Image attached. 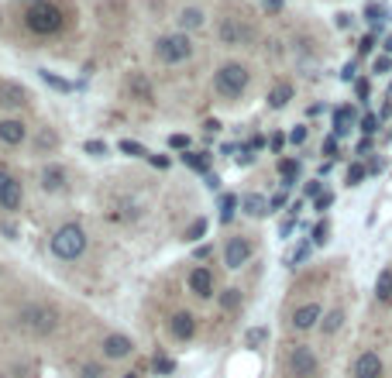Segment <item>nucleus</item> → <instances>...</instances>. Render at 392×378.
Listing matches in <instances>:
<instances>
[{"instance_id": "19", "label": "nucleus", "mask_w": 392, "mask_h": 378, "mask_svg": "<svg viewBox=\"0 0 392 378\" xmlns=\"http://www.w3.org/2000/svg\"><path fill=\"white\" fill-rule=\"evenodd\" d=\"M241 210H244L248 216H255V220H262V216L272 214L269 200H265V196H258V193H244V196H241Z\"/></svg>"}, {"instance_id": "8", "label": "nucleus", "mask_w": 392, "mask_h": 378, "mask_svg": "<svg viewBox=\"0 0 392 378\" xmlns=\"http://www.w3.org/2000/svg\"><path fill=\"white\" fill-rule=\"evenodd\" d=\"M386 375V361L379 351H361L354 358V368H351V378H382Z\"/></svg>"}, {"instance_id": "10", "label": "nucleus", "mask_w": 392, "mask_h": 378, "mask_svg": "<svg viewBox=\"0 0 392 378\" xmlns=\"http://www.w3.org/2000/svg\"><path fill=\"white\" fill-rule=\"evenodd\" d=\"M248 258H251V241L248 237H230L224 248V265L230 271H237L241 265H248Z\"/></svg>"}, {"instance_id": "55", "label": "nucleus", "mask_w": 392, "mask_h": 378, "mask_svg": "<svg viewBox=\"0 0 392 378\" xmlns=\"http://www.w3.org/2000/svg\"><path fill=\"white\" fill-rule=\"evenodd\" d=\"M351 24V14H337V28H347Z\"/></svg>"}, {"instance_id": "26", "label": "nucleus", "mask_w": 392, "mask_h": 378, "mask_svg": "<svg viewBox=\"0 0 392 378\" xmlns=\"http://www.w3.org/2000/svg\"><path fill=\"white\" fill-rule=\"evenodd\" d=\"M182 162L189 165V168H196V172H207V168H210V155H207V152H186Z\"/></svg>"}, {"instance_id": "41", "label": "nucleus", "mask_w": 392, "mask_h": 378, "mask_svg": "<svg viewBox=\"0 0 392 378\" xmlns=\"http://www.w3.org/2000/svg\"><path fill=\"white\" fill-rule=\"evenodd\" d=\"M289 141H292V145H303V141H306V127H303V124H296V127L289 131Z\"/></svg>"}, {"instance_id": "31", "label": "nucleus", "mask_w": 392, "mask_h": 378, "mask_svg": "<svg viewBox=\"0 0 392 378\" xmlns=\"http://www.w3.org/2000/svg\"><path fill=\"white\" fill-rule=\"evenodd\" d=\"M365 175H368V168H365L361 162H354L351 168H347V186H361V179H365Z\"/></svg>"}, {"instance_id": "43", "label": "nucleus", "mask_w": 392, "mask_h": 378, "mask_svg": "<svg viewBox=\"0 0 392 378\" xmlns=\"http://www.w3.org/2000/svg\"><path fill=\"white\" fill-rule=\"evenodd\" d=\"M58 138L52 134V131H42V138H38V148H56Z\"/></svg>"}, {"instance_id": "56", "label": "nucleus", "mask_w": 392, "mask_h": 378, "mask_svg": "<svg viewBox=\"0 0 392 378\" xmlns=\"http://www.w3.org/2000/svg\"><path fill=\"white\" fill-rule=\"evenodd\" d=\"M148 159H152V165H159V168H166L168 165V159H162V155H148Z\"/></svg>"}, {"instance_id": "27", "label": "nucleus", "mask_w": 392, "mask_h": 378, "mask_svg": "<svg viewBox=\"0 0 392 378\" xmlns=\"http://www.w3.org/2000/svg\"><path fill=\"white\" fill-rule=\"evenodd\" d=\"M38 76H42V79H45V83L52 86V90H58V93H69V90H72V83H65V79H58L56 72H49V69H38Z\"/></svg>"}, {"instance_id": "14", "label": "nucleus", "mask_w": 392, "mask_h": 378, "mask_svg": "<svg viewBox=\"0 0 392 378\" xmlns=\"http://www.w3.org/2000/svg\"><path fill=\"white\" fill-rule=\"evenodd\" d=\"M168 330H172V337H175V340H189V337L196 333V317H193L189 310H179V313H172Z\"/></svg>"}, {"instance_id": "7", "label": "nucleus", "mask_w": 392, "mask_h": 378, "mask_svg": "<svg viewBox=\"0 0 392 378\" xmlns=\"http://www.w3.org/2000/svg\"><path fill=\"white\" fill-rule=\"evenodd\" d=\"M217 38H221V45H248L251 38H255V28L244 21V17H224L221 24H217Z\"/></svg>"}, {"instance_id": "24", "label": "nucleus", "mask_w": 392, "mask_h": 378, "mask_svg": "<svg viewBox=\"0 0 392 378\" xmlns=\"http://www.w3.org/2000/svg\"><path fill=\"white\" fill-rule=\"evenodd\" d=\"M279 172H282V189H289V186L296 182V175H299V162H296V159H282Z\"/></svg>"}, {"instance_id": "46", "label": "nucleus", "mask_w": 392, "mask_h": 378, "mask_svg": "<svg viewBox=\"0 0 392 378\" xmlns=\"http://www.w3.org/2000/svg\"><path fill=\"white\" fill-rule=\"evenodd\" d=\"M354 90H358V100H368V93H372L368 79H358V83H354Z\"/></svg>"}, {"instance_id": "22", "label": "nucleus", "mask_w": 392, "mask_h": 378, "mask_svg": "<svg viewBox=\"0 0 392 378\" xmlns=\"http://www.w3.org/2000/svg\"><path fill=\"white\" fill-rule=\"evenodd\" d=\"M351 124H354V107H347V104L337 107L334 110V134L337 138H344V134L351 131Z\"/></svg>"}, {"instance_id": "3", "label": "nucleus", "mask_w": 392, "mask_h": 378, "mask_svg": "<svg viewBox=\"0 0 392 378\" xmlns=\"http://www.w3.org/2000/svg\"><path fill=\"white\" fill-rule=\"evenodd\" d=\"M248 79H251L248 65H241V62H224V65L214 72V90H217L224 100H237V97L248 90Z\"/></svg>"}, {"instance_id": "39", "label": "nucleus", "mask_w": 392, "mask_h": 378, "mask_svg": "<svg viewBox=\"0 0 392 378\" xmlns=\"http://www.w3.org/2000/svg\"><path fill=\"white\" fill-rule=\"evenodd\" d=\"M306 255H310V244H299V248L289 255V265H299V262H306Z\"/></svg>"}, {"instance_id": "12", "label": "nucleus", "mask_w": 392, "mask_h": 378, "mask_svg": "<svg viewBox=\"0 0 392 378\" xmlns=\"http://www.w3.org/2000/svg\"><path fill=\"white\" fill-rule=\"evenodd\" d=\"M320 320H324V306L320 303H303V306H296L289 324L296 330H313V326H320Z\"/></svg>"}, {"instance_id": "44", "label": "nucleus", "mask_w": 392, "mask_h": 378, "mask_svg": "<svg viewBox=\"0 0 392 378\" xmlns=\"http://www.w3.org/2000/svg\"><path fill=\"white\" fill-rule=\"evenodd\" d=\"M234 162H237V165H251V162H255V155H251V148H237V155H234Z\"/></svg>"}, {"instance_id": "6", "label": "nucleus", "mask_w": 392, "mask_h": 378, "mask_svg": "<svg viewBox=\"0 0 392 378\" xmlns=\"http://www.w3.org/2000/svg\"><path fill=\"white\" fill-rule=\"evenodd\" d=\"M285 365H289V375L292 378H317V372H320V361H317V354H313L310 344H292Z\"/></svg>"}, {"instance_id": "2", "label": "nucleus", "mask_w": 392, "mask_h": 378, "mask_svg": "<svg viewBox=\"0 0 392 378\" xmlns=\"http://www.w3.org/2000/svg\"><path fill=\"white\" fill-rule=\"evenodd\" d=\"M86 251V230L79 223H62L52 234V255L62 262H76Z\"/></svg>"}, {"instance_id": "40", "label": "nucleus", "mask_w": 392, "mask_h": 378, "mask_svg": "<svg viewBox=\"0 0 392 378\" xmlns=\"http://www.w3.org/2000/svg\"><path fill=\"white\" fill-rule=\"evenodd\" d=\"M392 69V58L389 55H382V58H375V65H372V72H379V76H386Z\"/></svg>"}, {"instance_id": "51", "label": "nucleus", "mask_w": 392, "mask_h": 378, "mask_svg": "<svg viewBox=\"0 0 392 378\" xmlns=\"http://www.w3.org/2000/svg\"><path fill=\"white\" fill-rule=\"evenodd\" d=\"M269 207H272V210H279V207H285V193H276V196L269 200Z\"/></svg>"}, {"instance_id": "50", "label": "nucleus", "mask_w": 392, "mask_h": 378, "mask_svg": "<svg viewBox=\"0 0 392 378\" xmlns=\"http://www.w3.org/2000/svg\"><path fill=\"white\" fill-rule=\"evenodd\" d=\"M372 45H375V38L368 35V38H361V45H358V52H361V55H368V52H372Z\"/></svg>"}, {"instance_id": "36", "label": "nucleus", "mask_w": 392, "mask_h": 378, "mask_svg": "<svg viewBox=\"0 0 392 378\" xmlns=\"http://www.w3.org/2000/svg\"><path fill=\"white\" fill-rule=\"evenodd\" d=\"M327 234H331V223L320 220V223L313 227V244H327Z\"/></svg>"}, {"instance_id": "32", "label": "nucleus", "mask_w": 392, "mask_h": 378, "mask_svg": "<svg viewBox=\"0 0 392 378\" xmlns=\"http://www.w3.org/2000/svg\"><path fill=\"white\" fill-rule=\"evenodd\" d=\"M358 127H361V131H365V138H372V134H375V131H379V113H365V117H361V124H358Z\"/></svg>"}, {"instance_id": "5", "label": "nucleus", "mask_w": 392, "mask_h": 378, "mask_svg": "<svg viewBox=\"0 0 392 378\" xmlns=\"http://www.w3.org/2000/svg\"><path fill=\"white\" fill-rule=\"evenodd\" d=\"M189 55H193V38H189L186 31L162 35V38L155 42V58H159L162 65H179V62H186Z\"/></svg>"}, {"instance_id": "11", "label": "nucleus", "mask_w": 392, "mask_h": 378, "mask_svg": "<svg viewBox=\"0 0 392 378\" xmlns=\"http://www.w3.org/2000/svg\"><path fill=\"white\" fill-rule=\"evenodd\" d=\"M100 347H104V358H111V361H124V358L134 354V340L124 337V333H107Z\"/></svg>"}, {"instance_id": "16", "label": "nucleus", "mask_w": 392, "mask_h": 378, "mask_svg": "<svg viewBox=\"0 0 392 378\" xmlns=\"http://www.w3.org/2000/svg\"><path fill=\"white\" fill-rule=\"evenodd\" d=\"M127 90H131V97H134V100H141V104H155V90H152V83H148V76H145V72H131V76H127Z\"/></svg>"}, {"instance_id": "45", "label": "nucleus", "mask_w": 392, "mask_h": 378, "mask_svg": "<svg viewBox=\"0 0 392 378\" xmlns=\"http://www.w3.org/2000/svg\"><path fill=\"white\" fill-rule=\"evenodd\" d=\"M168 145H172V148H179V152H186V148H189V138H186V134H172V138H168Z\"/></svg>"}, {"instance_id": "35", "label": "nucleus", "mask_w": 392, "mask_h": 378, "mask_svg": "<svg viewBox=\"0 0 392 378\" xmlns=\"http://www.w3.org/2000/svg\"><path fill=\"white\" fill-rule=\"evenodd\" d=\"M155 372H159V375H172V372H175V361L166 358V354H155Z\"/></svg>"}, {"instance_id": "52", "label": "nucleus", "mask_w": 392, "mask_h": 378, "mask_svg": "<svg viewBox=\"0 0 392 378\" xmlns=\"http://www.w3.org/2000/svg\"><path fill=\"white\" fill-rule=\"evenodd\" d=\"M368 152H372V138H361L358 141V155H368Z\"/></svg>"}, {"instance_id": "33", "label": "nucleus", "mask_w": 392, "mask_h": 378, "mask_svg": "<svg viewBox=\"0 0 392 378\" xmlns=\"http://www.w3.org/2000/svg\"><path fill=\"white\" fill-rule=\"evenodd\" d=\"M203 234H207V220L200 216V220H193V223H189V230H186V241H200Z\"/></svg>"}, {"instance_id": "9", "label": "nucleus", "mask_w": 392, "mask_h": 378, "mask_svg": "<svg viewBox=\"0 0 392 378\" xmlns=\"http://www.w3.org/2000/svg\"><path fill=\"white\" fill-rule=\"evenodd\" d=\"M21 200H24L21 182H17L10 172H3V168H0V207H3V210H17V207H21Z\"/></svg>"}, {"instance_id": "57", "label": "nucleus", "mask_w": 392, "mask_h": 378, "mask_svg": "<svg viewBox=\"0 0 392 378\" xmlns=\"http://www.w3.org/2000/svg\"><path fill=\"white\" fill-rule=\"evenodd\" d=\"M386 52L392 55V35H389V38H386Z\"/></svg>"}, {"instance_id": "28", "label": "nucleus", "mask_w": 392, "mask_h": 378, "mask_svg": "<svg viewBox=\"0 0 392 378\" xmlns=\"http://www.w3.org/2000/svg\"><path fill=\"white\" fill-rule=\"evenodd\" d=\"M234 210H237V196H221V223H230L234 220Z\"/></svg>"}, {"instance_id": "21", "label": "nucleus", "mask_w": 392, "mask_h": 378, "mask_svg": "<svg viewBox=\"0 0 392 378\" xmlns=\"http://www.w3.org/2000/svg\"><path fill=\"white\" fill-rule=\"evenodd\" d=\"M203 21H207V17H203V10H200V7H182V10H179V28H182V31L203 28Z\"/></svg>"}, {"instance_id": "18", "label": "nucleus", "mask_w": 392, "mask_h": 378, "mask_svg": "<svg viewBox=\"0 0 392 378\" xmlns=\"http://www.w3.org/2000/svg\"><path fill=\"white\" fill-rule=\"evenodd\" d=\"M38 182H42V189H45V193H58V189H65V168H62V165H45V168H42V175H38Z\"/></svg>"}, {"instance_id": "60", "label": "nucleus", "mask_w": 392, "mask_h": 378, "mask_svg": "<svg viewBox=\"0 0 392 378\" xmlns=\"http://www.w3.org/2000/svg\"><path fill=\"white\" fill-rule=\"evenodd\" d=\"M0 378H7V375H0Z\"/></svg>"}, {"instance_id": "47", "label": "nucleus", "mask_w": 392, "mask_h": 378, "mask_svg": "<svg viewBox=\"0 0 392 378\" xmlns=\"http://www.w3.org/2000/svg\"><path fill=\"white\" fill-rule=\"evenodd\" d=\"M324 155H331V159L337 155V134H331V138L324 141Z\"/></svg>"}, {"instance_id": "58", "label": "nucleus", "mask_w": 392, "mask_h": 378, "mask_svg": "<svg viewBox=\"0 0 392 378\" xmlns=\"http://www.w3.org/2000/svg\"><path fill=\"white\" fill-rule=\"evenodd\" d=\"M124 378H138V375H124Z\"/></svg>"}, {"instance_id": "54", "label": "nucleus", "mask_w": 392, "mask_h": 378, "mask_svg": "<svg viewBox=\"0 0 392 378\" xmlns=\"http://www.w3.org/2000/svg\"><path fill=\"white\" fill-rule=\"evenodd\" d=\"M282 145H285V138H282V134H272V152H282Z\"/></svg>"}, {"instance_id": "13", "label": "nucleus", "mask_w": 392, "mask_h": 378, "mask_svg": "<svg viewBox=\"0 0 392 378\" xmlns=\"http://www.w3.org/2000/svg\"><path fill=\"white\" fill-rule=\"evenodd\" d=\"M28 100H31V93H28L21 83L0 79V107H24Z\"/></svg>"}, {"instance_id": "48", "label": "nucleus", "mask_w": 392, "mask_h": 378, "mask_svg": "<svg viewBox=\"0 0 392 378\" xmlns=\"http://www.w3.org/2000/svg\"><path fill=\"white\" fill-rule=\"evenodd\" d=\"M320 193H324V189H320V179H313V182H306V196H313V200H317Z\"/></svg>"}, {"instance_id": "30", "label": "nucleus", "mask_w": 392, "mask_h": 378, "mask_svg": "<svg viewBox=\"0 0 392 378\" xmlns=\"http://www.w3.org/2000/svg\"><path fill=\"white\" fill-rule=\"evenodd\" d=\"M221 306L224 310H237L241 306V289H224L221 292Z\"/></svg>"}, {"instance_id": "23", "label": "nucleus", "mask_w": 392, "mask_h": 378, "mask_svg": "<svg viewBox=\"0 0 392 378\" xmlns=\"http://www.w3.org/2000/svg\"><path fill=\"white\" fill-rule=\"evenodd\" d=\"M375 299L379 303H392V269H382L375 278Z\"/></svg>"}, {"instance_id": "42", "label": "nucleus", "mask_w": 392, "mask_h": 378, "mask_svg": "<svg viewBox=\"0 0 392 378\" xmlns=\"http://www.w3.org/2000/svg\"><path fill=\"white\" fill-rule=\"evenodd\" d=\"M331 203H334V193H320V196H317V200H313V207H317V210H320V214H324V210H327V207H331Z\"/></svg>"}, {"instance_id": "53", "label": "nucleus", "mask_w": 392, "mask_h": 378, "mask_svg": "<svg viewBox=\"0 0 392 378\" xmlns=\"http://www.w3.org/2000/svg\"><path fill=\"white\" fill-rule=\"evenodd\" d=\"M340 79H347V83L354 79V62H347V65H344V72H340Z\"/></svg>"}, {"instance_id": "20", "label": "nucleus", "mask_w": 392, "mask_h": 378, "mask_svg": "<svg viewBox=\"0 0 392 378\" xmlns=\"http://www.w3.org/2000/svg\"><path fill=\"white\" fill-rule=\"evenodd\" d=\"M296 97V86L292 83H276L272 90H269V107L272 110H282V107H289V100Z\"/></svg>"}, {"instance_id": "1", "label": "nucleus", "mask_w": 392, "mask_h": 378, "mask_svg": "<svg viewBox=\"0 0 392 378\" xmlns=\"http://www.w3.org/2000/svg\"><path fill=\"white\" fill-rule=\"evenodd\" d=\"M17 326L35 333V337H45V333H56L58 326V310L49 303H28L21 313H17Z\"/></svg>"}, {"instance_id": "17", "label": "nucleus", "mask_w": 392, "mask_h": 378, "mask_svg": "<svg viewBox=\"0 0 392 378\" xmlns=\"http://www.w3.org/2000/svg\"><path fill=\"white\" fill-rule=\"evenodd\" d=\"M189 289L200 296V299H207V296H214V271L207 269V265H200V269L189 271Z\"/></svg>"}, {"instance_id": "59", "label": "nucleus", "mask_w": 392, "mask_h": 378, "mask_svg": "<svg viewBox=\"0 0 392 378\" xmlns=\"http://www.w3.org/2000/svg\"><path fill=\"white\" fill-rule=\"evenodd\" d=\"M389 97H392V86H389Z\"/></svg>"}, {"instance_id": "34", "label": "nucleus", "mask_w": 392, "mask_h": 378, "mask_svg": "<svg viewBox=\"0 0 392 378\" xmlns=\"http://www.w3.org/2000/svg\"><path fill=\"white\" fill-rule=\"evenodd\" d=\"M83 152H86V155H93V159H104V155H107V141H86V145H83Z\"/></svg>"}, {"instance_id": "4", "label": "nucleus", "mask_w": 392, "mask_h": 378, "mask_svg": "<svg viewBox=\"0 0 392 378\" xmlns=\"http://www.w3.org/2000/svg\"><path fill=\"white\" fill-rule=\"evenodd\" d=\"M62 21H65L62 7H58V3H49V0L31 3L28 14H24V24H28V31H35V35H56L58 28H62Z\"/></svg>"}, {"instance_id": "38", "label": "nucleus", "mask_w": 392, "mask_h": 378, "mask_svg": "<svg viewBox=\"0 0 392 378\" xmlns=\"http://www.w3.org/2000/svg\"><path fill=\"white\" fill-rule=\"evenodd\" d=\"M120 152H124V155H148L138 141H120Z\"/></svg>"}, {"instance_id": "29", "label": "nucleus", "mask_w": 392, "mask_h": 378, "mask_svg": "<svg viewBox=\"0 0 392 378\" xmlns=\"http://www.w3.org/2000/svg\"><path fill=\"white\" fill-rule=\"evenodd\" d=\"M107 372H104V365H97V361H83L79 365V372H76V378H104Z\"/></svg>"}, {"instance_id": "37", "label": "nucleus", "mask_w": 392, "mask_h": 378, "mask_svg": "<svg viewBox=\"0 0 392 378\" xmlns=\"http://www.w3.org/2000/svg\"><path fill=\"white\" fill-rule=\"evenodd\" d=\"M265 337H269V330H265V326H255V330H248V337H244V340H248V347H258Z\"/></svg>"}, {"instance_id": "15", "label": "nucleus", "mask_w": 392, "mask_h": 378, "mask_svg": "<svg viewBox=\"0 0 392 378\" xmlns=\"http://www.w3.org/2000/svg\"><path fill=\"white\" fill-rule=\"evenodd\" d=\"M28 138V124L17 120V117H3L0 120V141L3 145H21Z\"/></svg>"}, {"instance_id": "25", "label": "nucleus", "mask_w": 392, "mask_h": 378, "mask_svg": "<svg viewBox=\"0 0 392 378\" xmlns=\"http://www.w3.org/2000/svg\"><path fill=\"white\" fill-rule=\"evenodd\" d=\"M340 326H344V310H331V313L320 320V330H324L327 337H331V333H337Z\"/></svg>"}, {"instance_id": "49", "label": "nucleus", "mask_w": 392, "mask_h": 378, "mask_svg": "<svg viewBox=\"0 0 392 378\" xmlns=\"http://www.w3.org/2000/svg\"><path fill=\"white\" fill-rule=\"evenodd\" d=\"M292 227H296V216H289V220H282L279 234H282V237H289V234H292Z\"/></svg>"}]
</instances>
